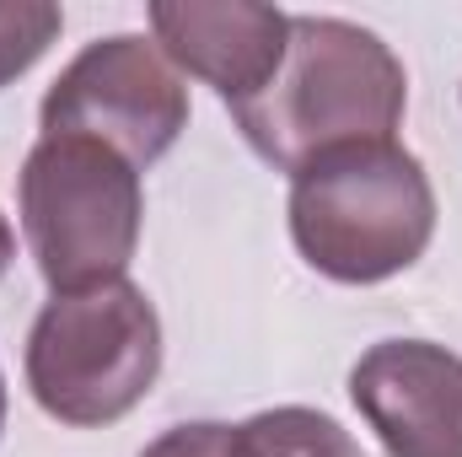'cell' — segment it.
<instances>
[{
	"mask_svg": "<svg viewBox=\"0 0 462 457\" xmlns=\"http://www.w3.org/2000/svg\"><path fill=\"white\" fill-rule=\"evenodd\" d=\"M403 103V65L376 33L339 16H291L280 70L231 103V118L263 162L296 173L323 151L393 140Z\"/></svg>",
	"mask_w": 462,
	"mask_h": 457,
	"instance_id": "6da1fadb",
	"label": "cell"
},
{
	"mask_svg": "<svg viewBox=\"0 0 462 457\" xmlns=\"http://www.w3.org/2000/svg\"><path fill=\"white\" fill-rule=\"evenodd\" d=\"M430 178L398 140L339 145L291 173V237L328 280L376 285L409 269L430 247Z\"/></svg>",
	"mask_w": 462,
	"mask_h": 457,
	"instance_id": "7a4b0ae2",
	"label": "cell"
},
{
	"mask_svg": "<svg viewBox=\"0 0 462 457\" xmlns=\"http://www.w3.org/2000/svg\"><path fill=\"white\" fill-rule=\"evenodd\" d=\"M162 371V323L140 285L108 280L54 296L27 340V387L65 425L124 420Z\"/></svg>",
	"mask_w": 462,
	"mask_h": 457,
	"instance_id": "3957f363",
	"label": "cell"
},
{
	"mask_svg": "<svg viewBox=\"0 0 462 457\" xmlns=\"http://www.w3.org/2000/svg\"><path fill=\"white\" fill-rule=\"evenodd\" d=\"M22 227L54 296L124 280L140 242V173L81 135H43L22 167Z\"/></svg>",
	"mask_w": 462,
	"mask_h": 457,
	"instance_id": "277c9868",
	"label": "cell"
},
{
	"mask_svg": "<svg viewBox=\"0 0 462 457\" xmlns=\"http://www.w3.org/2000/svg\"><path fill=\"white\" fill-rule=\"evenodd\" d=\"M189 124V92L167 54L145 38H103L70 60L43 98V135H81L118 151L134 173L178 145Z\"/></svg>",
	"mask_w": 462,
	"mask_h": 457,
	"instance_id": "5b68a950",
	"label": "cell"
},
{
	"mask_svg": "<svg viewBox=\"0 0 462 457\" xmlns=\"http://www.w3.org/2000/svg\"><path fill=\"white\" fill-rule=\"evenodd\" d=\"M349 398L387 457H462V360L425 340H387L349 371Z\"/></svg>",
	"mask_w": 462,
	"mask_h": 457,
	"instance_id": "8992f818",
	"label": "cell"
},
{
	"mask_svg": "<svg viewBox=\"0 0 462 457\" xmlns=\"http://www.w3.org/2000/svg\"><path fill=\"white\" fill-rule=\"evenodd\" d=\"M156 49L189 76L210 81L226 103L253 98L285 60L291 16L253 0H156Z\"/></svg>",
	"mask_w": 462,
	"mask_h": 457,
	"instance_id": "52a82bcc",
	"label": "cell"
},
{
	"mask_svg": "<svg viewBox=\"0 0 462 457\" xmlns=\"http://www.w3.org/2000/svg\"><path fill=\"white\" fill-rule=\"evenodd\" d=\"M253 457H360L345 431L318 409H269L242 425Z\"/></svg>",
	"mask_w": 462,
	"mask_h": 457,
	"instance_id": "ba28073f",
	"label": "cell"
},
{
	"mask_svg": "<svg viewBox=\"0 0 462 457\" xmlns=\"http://www.w3.org/2000/svg\"><path fill=\"white\" fill-rule=\"evenodd\" d=\"M60 27H65L60 5H43V0H11V5H0V87L16 81L60 38Z\"/></svg>",
	"mask_w": 462,
	"mask_h": 457,
	"instance_id": "9c48e42d",
	"label": "cell"
},
{
	"mask_svg": "<svg viewBox=\"0 0 462 457\" xmlns=\"http://www.w3.org/2000/svg\"><path fill=\"white\" fill-rule=\"evenodd\" d=\"M140 457H253V442L242 425H178Z\"/></svg>",
	"mask_w": 462,
	"mask_h": 457,
	"instance_id": "30bf717a",
	"label": "cell"
},
{
	"mask_svg": "<svg viewBox=\"0 0 462 457\" xmlns=\"http://www.w3.org/2000/svg\"><path fill=\"white\" fill-rule=\"evenodd\" d=\"M5 264H11V227H5V216H0V275H5Z\"/></svg>",
	"mask_w": 462,
	"mask_h": 457,
	"instance_id": "8fae6325",
	"label": "cell"
},
{
	"mask_svg": "<svg viewBox=\"0 0 462 457\" xmlns=\"http://www.w3.org/2000/svg\"><path fill=\"white\" fill-rule=\"evenodd\" d=\"M0 425H5V382H0Z\"/></svg>",
	"mask_w": 462,
	"mask_h": 457,
	"instance_id": "7c38bea8",
	"label": "cell"
}]
</instances>
